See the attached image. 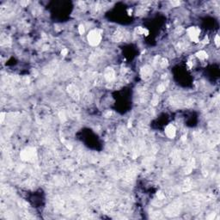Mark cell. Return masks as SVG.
Instances as JSON below:
<instances>
[{"mask_svg":"<svg viewBox=\"0 0 220 220\" xmlns=\"http://www.w3.org/2000/svg\"><path fill=\"white\" fill-rule=\"evenodd\" d=\"M101 33H100L98 30H96V29L90 31V32L89 33L88 41L90 45H92V46L98 45L99 42L101 41Z\"/></svg>","mask_w":220,"mask_h":220,"instance_id":"cell-1","label":"cell"},{"mask_svg":"<svg viewBox=\"0 0 220 220\" xmlns=\"http://www.w3.org/2000/svg\"><path fill=\"white\" fill-rule=\"evenodd\" d=\"M200 30L198 28L191 27L190 29H187V34L189 35V37L193 42H199V37H200Z\"/></svg>","mask_w":220,"mask_h":220,"instance_id":"cell-2","label":"cell"},{"mask_svg":"<svg viewBox=\"0 0 220 220\" xmlns=\"http://www.w3.org/2000/svg\"><path fill=\"white\" fill-rule=\"evenodd\" d=\"M165 133L170 138H173L175 136V128L173 125H169L165 129Z\"/></svg>","mask_w":220,"mask_h":220,"instance_id":"cell-3","label":"cell"},{"mask_svg":"<svg viewBox=\"0 0 220 220\" xmlns=\"http://www.w3.org/2000/svg\"><path fill=\"white\" fill-rule=\"evenodd\" d=\"M197 57L200 59H205L207 58V54H206L205 51H200L197 54Z\"/></svg>","mask_w":220,"mask_h":220,"instance_id":"cell-4","label":"cell"},{"mask_svg":"<svg viewBox=\"0 0 220 220\" xmlns=\"http://www.w3.org/2000/svg\"><path fill=\"white\" fill-rule=\"evenodd\" d=\"M78 29H79V33H80L81 35H83V34L84 33V27H83V25H80L79 28H78Z\"/></svg>","mask_w":220,"mask_h":220,"instance_id":"cell-5","label":"cell"},{"mask_svg":"<svg viewBox=\"0 0 220 220\" xmlns=\"http://www.w3.org/2000/svg\"><path fill=\"white\" fill-rule=\"evenodd\" d=\"M215 43H216V45L218 46H219V36L218 35H217L216 36V38H215Z\"/></svg>","mask_w":220,"mask_h":220,"instance_id":"cell-6","label":"cell"},{"mask_svg":"<svg viewBox=\"0 0 220 220\" xmlns=\"http://www.w3.org/2000/svg\"><path fill=\"white\" fill-rule=\"evenodd\" d=\"M61 54H62V55H65V54H67V50H66V49H64L63 51L61 52Z\"/></svg>","mask_w":220,"mask_h":220,"instance_id":"cell-7","label":"cell"}]
</instances>
